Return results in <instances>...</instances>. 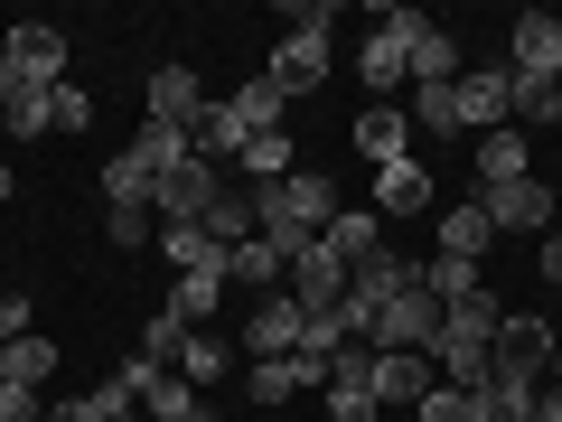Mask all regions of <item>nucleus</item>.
I'll use <instances>...</instances> for the list:
<instances>
[{"instance_id":"nucleus-1","label":"nucleus","mask_w":562,"mask_h":422,"mask_svg":"<svg viewBox=\"0 0 562 422\" xmlns=\"http://www.w3.org/2000/svg\"><path fill=\"white\" fill-rule=\"evenodd\" d=\"M338 179H319V169H291L281 188H254V216L262 225H301V235H328L338 225Z\"/></svg>"},{"instance_id":"nucleus-2","label":"nucleus","mask_w":562,"mask_h":422,"mask_svg":"<svg viewBox=\"0 0 562 422\" xmlns=\"http://www.w3.org/2000/svg\"><path fill=\"white\" fill-rule=\"evenodd\" d=\"M384 357V347H413V357H431V347H441V301H431V291H422V263H413V281H403L394 301L375 310V338H366Z\"/></svg>"},{"instance_id":"nucleus-3","label":"nucleus","mask_w":562,"mask_h":422,"mask_svg":"<svg viewBox=\"0 0 562 422\" xmlns=\"http://www.w3.org/2000/svg\"><path fill=\"white\" fill-rule=\"evenodd\" d=\"M553 347H562V329L553 320H535V310H506L497 320V338H487V376H553Z\"/></svg>"},{"instance_id":"nucleus-4","label":"nucleus","mask_w":562,"mask_h":422,"mask_svg":"<svg viewBox=\"0 0 562 422\" xmlns=\"http://www.w3.org/2000/svg\"><path fill=\"white\" fill-rule=\"evenodd\" d=\"M413 29H422V10H375V29L357 38V76L375 85V95L413 85V76H403V57H413Z\"/></svg>"},{"instance_id":"nucleus-5","label":"nucleus","mask_w":562,"mask_h":422,"mask_svg":"<svg viewBox=\"0 0 562 422\" xmlns=\"http://www.w3.org/2000/svg\"><path fill=\"white\" fill-rule=\"evenodd\" d=\"M244 347H254V366H272V357H301V347H310V310L291 301V281L254 301V320H244Z\"/></svg>"},{"instance_id":"nucleus-6","label":"nucleus","mask_w":562,"mask_h":422,"mask_svg":"<svg viewBox=\"0 0 562 422\" xmlns=\"http://www.w3.org/2000/svg\"><path fill=\"white\" fill-rule=\"evenodd\" d=\"M479 207L497 235H553V188L543 179H497V188H479Z\"/></svg>"},{"instance_id":"nucleus-7","label":"nucleus","mask_w":562,"mask_h":422,"mask_svg":"<svg viewBox=\"0 0 562 422\" xmlns=\"http://www.w3.org/2000/svg\"><path fill=\"white\" fill-rule=\"evenodd\" d=\"M328 29H281V47H272V66H262V76L281 85V95H319L328 85Z\"/></svg>"},{"instance_id":"nucleus-8","label":"nucleus","mask_w":562,"mask_h":422,"mask_svg":"<svg viewBox=\"0 0 562 422\" xmlns=\"http://www.w3.org/2000/svg\"><path fill=\"white\" fill-rule=\"evenodd\" d=\"M506 76H553L562 85V10H525L506 29Z\"/></svg>"},{"instance_id":"nucleus-9","label":"nucleus","mask_w":562,"mask_h":422,"mask_svg":"<svg viewBox=\"0 0 562 422\" xmlns=\"http://www.w3.org/2000/svg\"><path fill=\"white\" fill-rule=\"evenodd\" d=\"M216 169H206V160H179V169H169V179H160V198H150V216H160V225H206V207H216Z\"/></svg>"},{"instance_id":"nucleus-10","label":"nucleus","mask_w":562,"mask_h":422,"mask_svg":"<svg viewBox=\"0 0 562 422\" xmlns=\"http://www.w3.org/2000/svg\"><path fill=\"white\" fill-rule=\"evenodd\" d=\"M140 122H169V132H198V113H206V85L188 76V66H150V85H140Z\"/></svg>"},{"instance_id":"nucleus-11","label":"nucleus","mask_w":562,"mask_h":422,"mask_svg":"<svg viewBox=\"0 0 562 422\" xmlns=\"http://www.w3.org/2000/svg\"><path fill=\"white\" fill-rule=\"evenodd\" d=\"M0 47H10V66H20V76L38 85V95H47V85H66V29H47V20H20L10 38H0Z\"/></svg>"},{"instance_id":"nucleus-12","label":"nucleus","mask_w":562,"mask_h":422,"mask_svg":"<svg viewBox=\"0 0 562 422\" xmlns=\"http://www.w3.org/2000/svg\"><path fill=\"white\" fill-rule=\"evenodd\" d=\"M450 103H460V132H506V66H460Z\"/></svg>"},{"instance_id":"nucleus-13","label":"nucleus","mask_w":562,"mask_h":422,"mask_svg":"<svg viewBox=\"0 0 562 422\" xmlns=\"http://www.w3.org/2000/svg\"><path fill=\"white\" fill-rule=\"evenodd\" d=\"M431 357H413V347H384L375 357V403H403V413H422V395H431Z\"/></svg>"},{"instance_id":"nucleus-14","label":"nucleus","mask_w":562,"mask_h":422,"mask_svg":"<svg viewBox=\"0 0 562 422\" xmlns=\"http://www.w3.org/2000/svg\"><path fill=\"white\" fill-rule=\"evenodd\" d=\"M357 151H366V160H413V113H403V103H366V113H357Z\"/></svg>"},{"instance_id":"nucleus-15","label":"nucleus","mask_w":562,"mask_h":422,"mask_svg":"<svg viewBox=\"0 0 562 422\" xmlns=\"http://www.w3.org/2000/svg\"><path fill=\"white\" fill-rule=\"evenodd\" d=\"M291 301H301L310 320L338 310V301H347V263H338V254H301V263H291Z\"/></svg>"},{"instance_id":"nucleus-16","label":"nucleus","mask_w":562,"mask_h":422,"mask_svg":"<svg viewBox=\"0 0 562 422\" xmlns=\"http://www.w3.org/2000/svg\"><path fill=\"white\" fill-rule=\"evenodd\" d=\"M431 207V169L422 160H384L375 169V216H422Z\"/></svg>"},{"instance_id":"nucleus-17","label":"nucleus","mask_w":562,"mask_h":422,"mask_svg":"<svg viewBox=\"0 0 562 422\" xmlns=\"http://www.w3.org/2000/svg\"><path fill=\"white\" fill-rule=\"evenodd\" d=\"M403 281H413V263H403V254H384V244H375V254H366V263H347V301L384 310V301H394V291H403Z\"/></svg>"},{"instance_id":"nucleus-18","label":"nucleus","mask_w":562,"mask_h":422,"mask_svg":"<svg viewBox=\"0 0 562 422\" xmlns=\"http://www.w3.org/2000/svg\"><path fill=\"white\" fill-rule=\"evenodd\" d=\"M403 76H413V95H422V85H460V47H450V29L422 20V29H413V57H403Z\"/></svg>"},{"instance_id":"nucleus-19","label":"nucleus","mask_w":562,"mask_h":422,"mask_svg":"<svg viewBox=\"0 0 562 422\" xmlns=\"http://www.w3.org/2000/svg\"><path fill=\"white\" fill-rule=\"evenodd\" d=\"M225 281H244V291H281V281H291V263L272 254V235H244L235 254H225Z\"/></svg>"},{"instance_id":"nucleus-20","label":"nucleus","mask_w":562,"mask_h":422,"mask_svg":"<svg viewBox=\"0 0 562 422\" xmlns=\"http://www.w3.org/2000/svg\"><path fill=\"white\" fill-rule=\"evenodd\" d=\"M122 151H132V160L150 169V179H169L179 160H198V141H188V132H169V122H140V132L122 141Z\"/></svg>"},{"instance_id":"nucleus-21","label":"nucleus","mask_w":562,"mask_h":422,"mask_svg":"<svg viewBox=\"0 0 562 422\" xmlns=\"http://www.w3.org/2000/svg\"><path fill=\"white\" fill-rule=\"evenodd\" d=\"M375 244H384V216H375V207H338V225L319 235V254H338V263H366Z\"/></svg>"},{"instance_id":"nucleus-22","label":"nucleus","mask_w":562,"mask_h":422,"mask_svg":"<svg viewBox=\"0 0 562 422\" xmlns=\"http://www.w3.org/2000/svg\"><path fill=\"white\" fill-rule=\"evenodd\" d=\"M487 244H497V225H487V207H479V198H460V207H441V254H460V263H479Z\"/></svg>"},{"instance_id":"nucleus-23","label":"nucleus","mask_w":562,"mask_h":422,"mask_svg":"<svg viewBox=\"0 0 562 422\" xmlns=\"http://www.w3.org/2000/svg\"><path fill=\"white\" fill-rule=\"evenodd\" d=\"M47 376H57V338H38V329H29V338L0 347V385H29V395H38Z\"/></svg>"},{"instance_id":"nucleus-24","label":"nucleus","mask_w":562,"mask_h":422,"mask_svg":"<svg viewBox=\"0 0 562 422\" xmlns=\"http://www.w3.org/2000/svg\"><path fill=\"white\" fill-rule=\"evenodd\" d=\"M188 141H198V160L216 169V160H244V141H254V132L235 122V103H206V113H198V132H188Z\"/></svg>"},{"instance_id":"nucleus-25","label":"nucleus","mask_w":562,"mask_h":422,"mask_svg":"<svg viewBox=\"0 0 562 422\" xmlns=\"http://www.w3.org/2000/svg\"><path fill=\"white\" fill-rule=\"evenodd\" d=\"M244 235H262V216H254V188H216V207H206V244H225V254H235Z\"/></svg>"},{"instance_id":"nucleus-26","label":"nucleus","mask_w":562,"mask_h":422,"mask_svg":"<svg viewBox=\"0 0 562 422\" xmlns=\"http://www.w3.org/2000/svg\"><path fill=\"white\" fill-rule=\"evenodd\" d=\"M216 301H225V254H216V263H198V273H179V291H169V310H179L188 329L216 320Z\"/></svg>"},{"instance_id":"nucleus-27","label":"nucleus","mask_w":562,"mask_h":422,"mask_svg":"<svg viewBox=\"0 0 562 422\" xmlns=\"http://www.w3.org/2000/svg\"><path fill=\"white\" fill-rule=\"evenodd\" d=\"M497 179H535V160H525V132L506 122V132H479V188Z\"/></svg>"},{"instance_id":"nucleus-28","label":"nucleus","mask_w":562,"mask_h":422,"mask_svg":"<svg viewBox=\"0 0 562 422\" xmlns=\"http://www.w3.org/2000/svg\"><path fill=\"white\" fill-rule=\"evenodd\" d=\"M497 320H506V301L479 281L469 301H450V310H441V338H479V347H487V338H497Z\"/></svg>"},{"instance_id":"nucleus-29","label":"nucleus","mask_w":562,"mask_h":422,"mask_svg":"<svg viewBox=\"0 0 562 422\" xmlns=\"http://www.w3.org/2000/svg\"><path fill=\"white\" fill-rule=\"evenodd\" d=\"M244 179H254V188H281V179H291V169H301V160H291V132H254V141H244Z\"/></svg>"},{"instance_id":"nucleus-30","label":"nucleus","mask_w":562,"mask_h":422,"mask_svg":"<svg viewBox=\"0 0 562 422\" xmlns=\"http://www.w3.org/2000/svg\"><path fill=\"white\" fill-rule=\"evenodd\" d=\"M506 122H562V85L553 76H506Z\"/></svg>"},{"instance_id":"nucleus-31","label":"nucleus","mask_w":562,"mask_h":422,"mask_svg":"<svg viewBox=\"0 0 562 422\" xmlns=\"http://www.w3.org/2000/svg\"><path fill=\"white\" fill-rule=\"evenodd\" d=\"M403 113H413V132H431V151H441V141H469V132H460V103H450V85H422Z\"/></svg>"},{"instance_id":"nucleus-32","label":"nucleus","mask_w":562,"mask_h":422,"mask_svg":"<svg viewBox=\"0 0 562 422\" xmlns=\"http://www.w3.org/2000/svg\"><path fill=\"white\" fill-rule=\"evenodd\" d=\"M103 198H113L122 216H132V207H150V198H160V179H150V169H140L132 151H113V160H103Z\"/></svg>"},{"instance_id":"nucleus-33","label":"nucleus","mask_w":562,"mask_h":422,"mask_svg":"<svg viewBox=\"0 0 562 422\" xmlns=\"http://www.w3.org/2000/svg\"><path fill=\"white\" fill-rule=\"evenodd\" d=\"M188 338H198V329H188L169 301L150 310V320H140V357H150V366H179V347H188Z\"/></svg>"},{"instance_id":"nucleus-34","label":"nucleus","mask_w":562,"mask_h":422,"mask_svg":"<svg viewBox=\"0 0 562 422\" xmlns=\"http://www.w3.org/2000/svg\"><path fill=\"white\" fill-rule=\"evenodd\" d=\"M225 103H235V122H244V132H281V103H291V95H281L272 76H254L244 95H225Z\"/></svg>"},{"instance_id":"nucleus-35","label":"nucleus","mask_w":562,"mask_h":422,"mask_svg":"<svg viewBox=\"0 0 562 422\" xmlns=\"http://www.w3.org/2000/svg\"><path fill=\"white\" fill-rule=\"evenodd\" d=\"M422 291H431V301H469V291H479V263H460V254H431V263H422Z\"/></svg>"},{"instance_id":"nucleus-36","label":"nucleus","mask_w":562,"mask_h":422,"mask_svg":"<svg viewBox=\"0 0 562 422\" xmlns=\"http://www.w3.org/2000/svg\"><path fill=\"white\" fill-rule=\"evenodd\" d=\"M47 422H132V403H122L113 385H94V395H66V403H47Z\"/></svg>"},{"instance_id":"nucleus-37","label":"nucleus","mask_w":562,"mask_h":422,"mask_svg":"<svg viewBox=\"0 0 562 422\" xmlns=\"http://www.w3.org/2000/svg\"><path fill=\"white\" fill-rule=\"evenodd\" d=\"M431 357H441V385H487V347L479 338H441Z\"/></svg>"},{"instance_id":"nucleus-38","label":"nucleus","mask_w":562,"mask_h":422,"mask_svg":"<svg viewBox=\"0 0 562 422\" xmlns=\"http://www.w3.org/2000/svg\"><path fill=\"white\" fill-rule=\"evenodd\" d=\"M160 254L179 263V273H198V263H216L225 244H206V225H160Z\"/></svg>"},{"instance_id":"nucleus-39","label":"nucleus","mask_w":562,"mask_h":422,"mask_svg":"<svg viewBox=\"0 0 562 422\" xmlns=\"http://www.w3.org/2000/svg\"><path fill=\"white\" fill-rule=\"evenodd\" d=\"M169 376H188V385H198V395H206V385L225 376V347H216V338H206V329H198V338L179 347V366H169Z\"/></svg>"},{"instance_id":"nucleus-40","label":"nucleus","mask_w":562,"mask_h":422,"mask_svg":"<svg viewBox=\"0 0 562 422\" xmlns=\"http://www.w3.org/2000/svg\"><path fill=\"white\" fill-rule=\"evenodd\" d=\"M188 403H198V385H188V376H160L150 395H140V422H179Z\"/></svg>"},{"instance_id":"nucleus-41","label":"nucleus","mask_w":562,"mask_h":422,"mask_svg":"<svg viewBox=\"0 0 562 422\" xmlns=\"http://www.w3.org/2000/svg\"><path fill=\"white\" fill-rule=\"evenodd\" d=\"M103 235H113L122 254H140V244L160 235V216H150V207H132V216H122V207H113V216H103Z\"/></svg>"},{"instance_id":"nucleus-42","label":"nucleus","mask_w":562,"mask_h":422,"mask_svg":"<svg viewBox=\"0 0 562 422\" xmlns=\"http://www.w3.org/2000/svg\"><path fill=\"white\" fill-rule=\"evenodd\" d=\"M47 95H57V85H47ZM47 95H20L10 113H0V122H10V141H38V132H57V122H47Z\"/></svg>"},{"instance_id":"nucleus-43","label":"nucleus","mask_w":562,"mask_h":422,"mask_svg":"<svg viewBox=\"0 0 562 422\" xmlns=\"http://www.w3.org/2000/svg\"><path fill=\"white\" fill-rule=\"evenodd\" d=\"M47 122H57V132H85V122H94V95H85V85H57V95H47Z\"/></svg>"},{"instance_id":"nucleus-44","label":"nucleus","mask_w":562,"mask_h":422,"mask_svg":"<svg viewBox=\"0 0 562 422\" xmlns=\"http://www.w3.org/2000/svg\"><path fill=\"white\" fill-rule=\"evenodd\" d=\"M0 422H47V403L29 385H0Z\"/></svg>"},{"instance_id":"nucleus-45","label":"nucleus","mask_w":562,"mask_h":422,"mask_svg":"<svg viewBox=\"0 0 562 422\" xmlns=\"http://www.w3.org/2000/svg\"><path fill=\"white\" fill-rule=\"evenodd\" d=\"M10 338H29V301H20V291H0V347H10Z\"/></svg>"},{"instance_id":"nucleus-46","label":"nucleus","mask_w":562,"mask_h":422,"mask_svg":"<svg viewBox=\"0 0 562 422\" xmlns=\"http://www.w3.org/2000/svg\"><path fill=\"white\" fill-rule=\"evenodd\" d=\"M281 29H338V10L328 0H301V10H281Z\"/></svg>"},{"instance_id":"nucleus-47","label":"nucleus","mask_w":562,"mask_h":422,"mask_svg":"<svg viewBox=\"0 0 562 422\" xmlns=\"http://www.w3.org/2000/svg\"><path fill=\"white\" fill-rule=\"evenodd\" d=\"M20 95H38V85H29L20 66H10V47H0V113H10V103H20Z\"/></svg>"},{"instance_id":"nucleus-48","label":"nucleus","mask_w":562,"mask_h":422,"mask_svg":"<svg viewBox=\"0 0 562 422\" xmlns=\"http://www.w3.org/2000/svg\"><path fill=\"white\" fill-rule=\"evenodd\" d=\"M535 273H543V281H553V291H562V225H553V235H543V254H535Z\"/></svg>"},{"instance_id":"nucleus-49","label":"nucleus","mask_w":562,"mask_h":422,"mask_svg":"<svg viewBox=\"0 0 562 422\" xmlns=\"http://www.w3.org/2000/svg\"><path fill=\"white\" fill-rule=\"evenodd\" d=\"M179 422H225V413H216V403H206V395H198V403H188V413H179Z\"/></svg>"},{"instance_id":"nucleus-50","label":"nucleus","mask_w":562,"mask_h":422,"mask_svg":"<svg viewBox=\"0 0 562 422\" xmlns=\"http://www.w3.org/2000/svg\"><path fill=\"white\" fill-rule=\"evenodd\" d=\"M10 188H20V169H10V160H0V207H10Z\"/></svg>"},{"instance_id":"nucleus-51","label":"nucleus","mask_w":562,"mask_h":422,"mask_svg":"<svg viewBox=\"0 0 562 422\" xmlns=\"http://www.w3.org/2000/svg\"><path fill=\"white\" fill-rule=\"evenodd\" d=\"M553 395H562V347H553Z\"/></svg>"},{"instance_id":"nucleus-52","label":"nucleus","mask_w":562,"mask_h":422,"mask_svg":"<svg viewBox=\"0 0 562 422\" xmlns=\"http://www.w3.org/2000/svg\"><path fill=\"white\" fill-rule=\"evenodd\" d=\"M403 422H422V413H403Z\"/></svg>"}]
</instances>
